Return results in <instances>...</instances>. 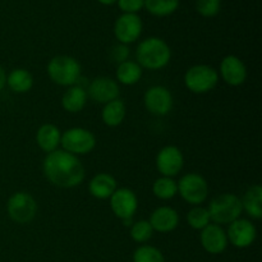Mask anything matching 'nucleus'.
Listing matches in <instances>:
<instances>
[{"mask_svg":"<svg viewBox=\"0 0 262 262\" xmlns=\"http://www.w3.org/2000/svg\"><path fill=\"white\" fill-rule=\"evenodd\" d=\"M43 176L53 186L59 188H76L84 181V168L78 156L64 150L46 154L42 163Z\"/></svg>","mask_w":262,"mask_h":262,"instance_id":"nucleus-1","label":"nucleus"},{"mask_svg":"<svg viewBox=\"0 0 262 262\" xmlns=\"http://www.w3.org/2000/svg\"><path fill=\"white\" fill-rule=\"evenodd\" d=\"M171 50L160 37H148L136 49V63L142 69L159 71L170 63Z\"/></svg>","mask_w":262,"mask_h":262,"instance_id":"nucleus-2","label":"nucleus"},{"mask_svg":"<svg viewBox=\"0 0 262 262\" xmlns=\"http://www.w3.org/2000/svg\"><path fill=\"white\" fill-rule=\"evenodd\" d=\"M48 76L58 86L71 87L78 83L82 67L76 58L69 55H56L48 63Z\"/></svg>","mask_w":262,"mask_h":262,"instance_id":"nucleus-3","label":"nucleus"},{"mask_svg":"<svg viewBox=\"0 0 262 262\" xmlns=\"http://www.w3.org/2000/svg\"><path fill=\"white\" fill-rule=\"evenodd\" d=\"M206 209L211 222L217 225L230 224L239 219L243 212L241 197L234 193H222L215 196Z\"/></svg>","mask_w":262,"mask_h":262,"instance_id":"nucleus-4","label":"nucleus"},{"mask_svg":"<svg viewBox=\"0 0 262 262\" xmlns=\"http://www.w3.org/2000/svg\"><path fill=\"white\" fill-rule=\"evenodd\" d=\"M216 69L207 64H196L187 69L184 74V84L192 94L202 95L212 91L219 82Z\"/></svg>","mask_w":262,"mask_h":262,"instance_id":"nucleus-5","label":"nucleus"},{"mask_svg":"<svg viewBox=\"0 0 262 262\" xmlns=\"http://www.w3.org/2000/svg\"><path fill=\"white\" fill-rule=\"evenodd\" d=\"M60 145L64 151L73 155H87L96 147V137L91 130L82 127L69 128L61 133Z\"/></svg>","mask_w":262,"mask_h":262,"instance_id":"nucleus-6","label":"nucleus"},{"mask_svg":"<svg viewBox=\"0 0 262 262\" xmlns=\"http://www.w3.org/2000/svg\"><path fill=\"white\" fill-rule=\"evenodd\" d=\"M178 184V194L189 205L200 206L209 197V184L199 173H188L182 177Z\"/></svg>","mask_w":262,"mask_h":262,"instance_id":"nucleus-7","label":"nucleus"},{"mask_svg":"<svg viewBox=\"0 0 262 262\" xmlns=\"http://www.w3.org/2000/svg\"><path fill=\"white\" fill-rule=\"evenodd\" d=\"M7 212L17 224H28L37 214V202L27 192H15L8 200Z\"/></svg>","mask_w":262,"mask_h":262,"instance_id":"nucleus-8","label":"nucleus"},{"mask_svg":"<svg viewBox=\"0 0 262 262\" xmlns=\"http://www.w3.org/2000/svg\"><path fill=\"white\" fill-rule=\"evenodd\" d=\"M110 209L118 219L127 223H132L138 209L137 194L129 188H117V191L110 197Z\"/></svg>","mask_w":262,"mask_h":262,"instance_id":"nucleus-9","label":"nucleus"},{"mask_svg":"<svg viewBox=\"0 0 262 262\" xmlns=\"http://www.w3.org/2000/svg\"><path fill=\"white\" fill-rule=\"evenodd\" d=\"M143 104L146 110L156 117L168 115L173 109V95L166 87L152 86L145 92Z\"/></svg>","mask_w":262,"mask_h":262,"instance_id":"nucleus-10","label":"nucleus"},{"mask_svg":"<svg viewBox=\"0 0 262 262\" xmlns=\"http://www.w3.org/2000/svg\"><path fill=\"white\" fill-rule=\"evenodd\" d=\"M184 165V156L177 146H165L156 155V169L163 177L178 176Z\"/></svg>","mask_w":262,"mask_h":262,"instance_id":"nucleus-11","label":"nucleus"},{"mask_svg":"<svg viewBox=\"0 0 262 262\" xmlns=\"http://www.w3.org/2000/svg\"><path fill=\"white\" fill-rule=\"evenodd\" d=\"M87 96L97 104H107L119 99L120 87L115 79L109 77H97L92 79L86 90Z\"/></svg>","mask_w":262,"mask_h":262,"instance_id":"nucleus-12","label":"nucleus"},{"mask_svg":"<svg viewBox=\"0 0 262 262\" xmlns=\"http://www.w3.org/2000/svg\"><path fill=\"white\" fill-rule=\"evenodd\" d=\"M142 20L137 14L124 13L120 15L114 25V35L119 43L129 45L137 41L142 33Z\"/></svg>","mask_w":262,"mask_h":262,"instance_id":"nucleus-13","label":"nucleus"},{"mask_svg":"<svg viewBox=\"0 0 262 262\" xmlns=\"http://www.w3.org/2000/svg\"><path fill=\"white\" fill-rule=\"evenodd\" d=\"M228 242L232 243L237 248H247L252 245L257 237V229L255 224L248 219H239L234 220L230 223L229 228L227 230Z\"/></svg>","mask_w":262,"mask_h":262,"instance_id":"nucleus-14","label":"nucleus"},{"mask_svg":"<svg viewBox=\"0 0 262 262\" xmlns=\"http://www.w3.org/2000/svg\"><path fill=\"white\" fill-rule=\"evenodd\" d=\"M219 76L223 81L233 87L242 86L247 78V68L242 59L235 55H227L220 63Z\"/></svg>","mask_w":262,"mask_h":262,"instance_id":"nucleus-15","label":"nucleus"},{"mask_svg":"<svg viewBox=\"0 0 262 262\" xmlns=\"http://www.w3.org/2000/svg\"><path fill=\"white\" fill-rule=\"evenodd\" d=\"M200 242L204 250L211 255H220L228 247L227 232L223 229L222 225L209 224L205 229L201 230Z\"/></svg>","mask_w":262,"mask_h":262,"instance_id":"nucleus-16","label":"nucleus"},{"mask_svg":"<svg viewBox=\"0 0 262 262\" xmlns=\"http://www.w3.org/2000/svg\"><path fill=\"white\" fill-rule=\"evenodd\" d=\"M148 223L152 227L154 232L170 233L178 227L179 214L173 207L160 206L154 210Z\"/></svg>","mask_w":262,"mask_h":262,"instance_id":"nucleus-17","label":"nucleus"},{"mask_svg":"<svg viewBox=\"0 0 262 262\" xmlns=\"http://www.w3.org/2000/svg\"><path fill=\"white\" fill-rule=\"evenodd\" d=\"M117 188V181L109 173L96 174L89 183V192L97 200H109Z\"/></svg>","mask_w":262,"mask_h":262,"instance_id":"nucleus-18","label":"nucleus"},{"mask_svg":"<svg viewBox=\"0 0 262 262\" xmlns=\"http://www.w3.org/2000/svg\"><path fill=\"white\" fill-rule=\"evenodd\" d=\"M60 129L55 124H51V123L42 124L37 129V133H36V143L46 154L58 150L59 145H60Z\"/></svg>","mask_w":262,"mask_h":262,"instance_id":"nucleus-19","label":"nucleus"},{"mask_svg":"<svg viewBox=\"0 0 262 262\" xmlns=\"http://www.w3.org/2000/svg\"><path fill=\"white\" fill-rule=\"evenodd\" d=\"M87 92L79 84H74V86L68 87L66 92H64L63 97H61V106L66 112L76 114V113L82 112L87 104Z\"/></svg>","mask_w":262,"mask_h":262,"instance_id":"nucleus-20","label":"nucleus"},{"mask_svg":"<svg viewBox=\"0 0 262 262\" xmlns=\"http://www.w3.org/2000/svg\"><path fill=\"white\" fill-rule=\"evenodd\" d=\"M242 201L243 211L252 219L260 220L262 217V187L260 184H253L245 192Z\"/></svg>","mask_w":262,"mask_h":262,"instance_id":"nucleus-21","label":"nucleus"},{"mask_svg":"<svg viewBox=\"0 0 262 262\" xmlns=\"http://www.w3.org/2000/svg\"><path fill=\"white\" fill-rule=\"evenodd\" d=\"M142 68L133 60H125L118 64L117 72H115V81L124 86H133L138 83L142 78Z\"/></svg>","mask_w":262,"mask_h":262,"instance_id":"nucleus-22","label":"nucleus"},{"mask_svg":"<svg viewBox=\"0 0 262 262\" xmlns=\"http://www.w3.org/2000/svg\"><path fill=\"white\" fill-rule=\"evenodd\" d=\"M7 86L15 94H26L33 87V77L27 69L15 68L7 74Z\"/></svg>","mask_w":262,"mask_h":262,"instance_id":"nucleus-23","label":"nucleus"},{"mask_svg":"<svg viewBox=\"0 0 262 262\" xmlns=\"http://www.w3.org/2000/svg\"><path fill=\"white\" fill-rule=\"evenodd\" d=\"M127 114V107L122 100L117 99L114 101H110L104 105V109L101 112V119L105 125L115 128L120 125L124 120Z\"/></svg>","mask_w":262,"mask_h":262,"instance_id":"nucleus-24","label":"nucleus"},{"mask_svg":"<svg viewBox=\"0 0 262 262\" xmlns=\"http://www.w3.org/2000/svg\"><path fill=\"white\" fill-rule=\"evenodd\" d=\"M152 192L159 200L168 201V200L174 199L178 194V184L173 178L161 176L160 178L154 182Z\"/></svg>","mask_w":262,"mask_h":262,"instance_id":"nucleus-25","label":"nucleus"},{"mask_svg":"<svg viewBox=\"0 0 262 262\" xmlns=\"http://www.w3.org/2000/svg\"><path fill=\"white\" fill-rule=\"evenodd\" d=\"M143 7L155 17H166L178 9L179 0H145Z\"/></svg>","mask_w":262,"mask_h":262,"instance_id":"nucleus-26","label":"nucleus"},{"mask_svg":"<svg viewBox=\"0 0 262 262\" xmlns=\"http://www.w3.org/2000/svg\"><path fill=\"white\" fill-rule=\"evenodd\" d=\"M187 223L192 229L202 230L211 224L209 211L206 207L202 206H193L188 212H187Z\"/></svg>","mask_w":262,"mask_h":262,"instance_id":"nucleus-27","label":"nucleus"},{"mask_svg":"<svg viewBox=\"0 0 262 262\" xmlns=\"http://www.w3.org/2000/svg\"><path fill=\"white\" fill-rule=\"evenodd\" d=\"M133 262H165L160 250L154 246H140L133 253Z\"/></svg>","mask_w":262,"mask_h":262,"instance_id":"nucleus-28","label":"nucleus"},{"mask_svg":"<svg viewBox=\"0 0 262 262\" xmlns=\"http://www.w3.org/2000/svg\"><path fill=\"white\" fill-rule=\"evenodd\" d=\"M152 233L154 229L148 220H138L130 225L129 234L132 239L137 243H146L147 241H150L152 237Z\"/></svg>","mask_w":262,"mask_h":262,"instance_id":"nucleus-29","label":"nucleus"},{"mask_svg":"<svg viewBox=\"0 0 262 262\" xmlns=\"http://www.w3.org/2000/svg\"><path fill=\"white\" fill-rule=\"evenodd\" d=\"M222 3L220 0H197L196 9L202 17L212 18L219 14Z\"/></svg>","mask_w":262,"mask_h":262,"instance_id":"nucleus-30","label":"nucleus"},{"mask_svg":"<svg viewBox=\"0 0 262 262\" xmlns=\"http://www.w3.org/2000/svg\"><path fill=\"white\" fill-rule=\"evenodd\" d=\"M118 7L122 12L129 13V14H136L143 8L145 0H117Z\"/></svg>","mask_w":262,"mask_h":262,"instance_id":"nucleus-31","label":"nucleus"},{"mask_svg":"<svg viewBox=\"0 0 262 262\" xmlns=\"http://www.w3.org/2000/svg\"><path fill=\"white\" fill-rule=\"evenodd\" d=\"M128 55H129L128 45H123V43H118V45L113 46L112 51H110V56H112L113 61H115L117 64L128 60Z\"/></svg>","mask_w":262,"mask_h":262,"instance_id":"nucleus-32","label":"nucleus"},{"mask_svg":"<svg viewBox=\"0 0 262 262\" xmlns=\"http://www.w3.org/2000/svg\"><path fill=\"white\" fill-rule=\"evenodd\" d=\"M7 86V73L3 69V67L0 66V91H2L4 87Z\"/></svg>","mask_w":262,"mask_h":262,"instance_id":"nucleus-33","label":"nucleus"},{"mask_svg":"<svg viewBox=\"0 0 262 262\" xmlns=\"http://www.w3.org/2000/svg\"><path fill=\"white\" fill-rule=\"evenodd\" d=\"M99 3H101L102 5H113L114 3H117V0H97Z\"/></svg>","mask_w":262,"mask_h":262,"instance_id":"nucleus-34","label":"nucleus"}]
</instances>
